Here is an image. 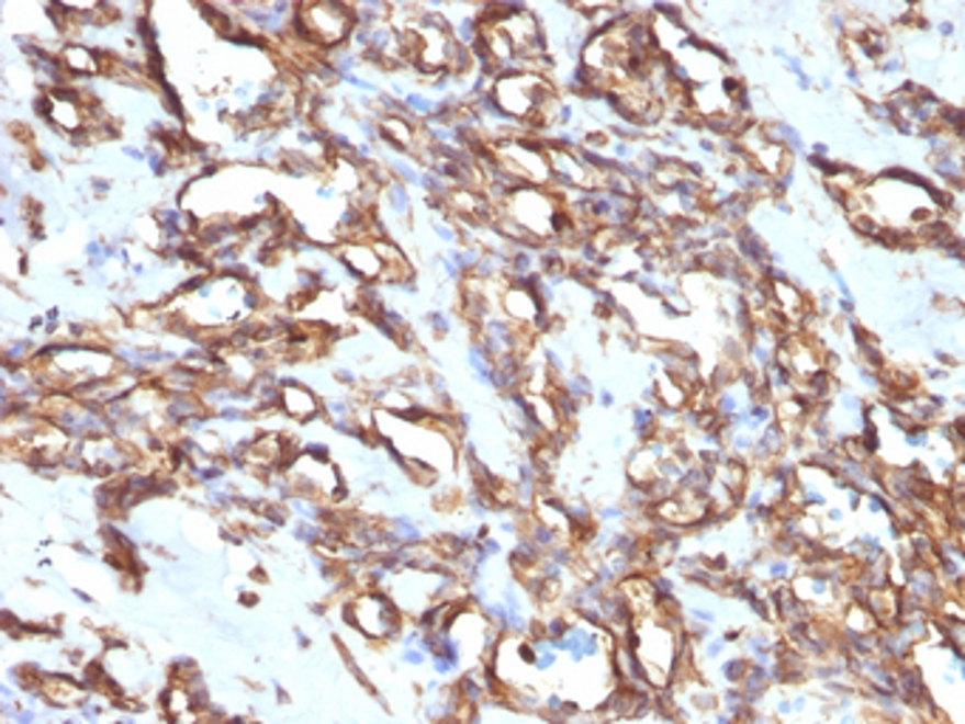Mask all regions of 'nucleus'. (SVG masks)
<instances>
[{
    "mask_svg": "<svg viewBox=\"0 0 965 724\" xmlns=\"http://www.w3.org/2000/svg\"><path fill=\"white\" fill-rule=\"evenodd\" d=\"M335 256L340 263L349 269V275L362 283H380L382 281V261L371 241H343L335 247Z\"/></svg>",
    "mask_w": 965,
    "mask_h": 724,
    "instance_id": "f03ea898",
    "label": "nucleus"
},
{
    "mask_svg": "<svg viewBox=\"0 0 965 724\" xmlns=\"http://www.w3.org/2000/svg\"><path fill=\"white\" fill-rule=\"evenodd\" d=\"M938 32L943 34V37H952V34H954V23L952 21H940L938 23Z\"/></svg>",
    "mask_w": 965,
    "mask_h": 724,
    "instance_id": "7ed1b4c3",
    "label": "nucleus"
},
{
    "mask_svg": "<svg viewBox=\"0 0 965 724\" xmlns=\"http://www.w3.org/2000/svg\"><path fill=\"white\" fill-rule=\"evenodd\" d=\"M278 408L292 422L308 425L323 416V399L301 380H281V396Z\"/></svg>",
    "mask_w": 965,
    "mask_h": 724,
    "instance_id": "f257e3e1",
    "label": "nucleus"
}]
</instances>
